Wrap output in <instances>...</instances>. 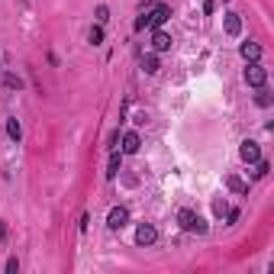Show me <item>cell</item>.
<instances>
[{
  "label": "cell",
  "mask_w": 274,
  "mask_h": 274,
  "mask_svg": "<svg viewBox=\"0 0 274 274\" xmlns=\"http://www.w3.org/2000/svg\"><path fill=\"white\" fill-rule=\"evenodd\" d=\"M107 20H110V10L100 4V7H97V23H107Z\"/></svg>",
  "instance_id": "ffe728a7"
},
{
  "label": "cell",
  "mask_w": 274,
  "mask_h": 274,
  "mask_svg": "<svg viewBox=\"0 0 274 274\" xmlns=\"http://www.w3.org/2000/svg\"><path fill=\"white\" fill-rule=\"evenodd\" d=\"M171 49V36L162 29H155V36H152V52H168Z\"/></svg>",
  "instance_id": "9c48e42d"
},
{
  "label": "cell",
  "mask_w": 274,
  "mask_h": 274,
  "mask_svg": "<svg viewBox=\"0 0 274 274\" xmlns=\"http://www.w3.org/2000/svg\"><path fill=\"white\" fill-rule=\"evenodd\" d=\"M264 81H268V71H264L258 61H249V68H245V84L249 87H264Z\"/></svg>",
  "instance_id": "7a4b0ae2"
},
{
  "label": "cell",
  "mask_w": 274,
  "mask_h": 274,
  "mask_svg": "<svg viewBox=\"0 0 274 274\" xmlns=\"http://www.w3.org/2000/svg\"><path fill=\"white\" fill-rule=\"evenodd\" d=\"M145 26H148V10H145V13L136 20V29H145Z\"/></svg>",
  "instance_id": "7402d4cb"
},
{
  "label": "cell",
  "mask_w": 274,
  "mask_h": 274,
  "mask_svg": "<svg viewBox=\"0 0 274 274\" xmlns=\"http://www.w3.org/2000/svg\"><path fill=\"white\" fill-rule=\"evenodd\" d=\"M168 16H171V10H168L165 4H158L152 13H148V26H152V29H162V23L168 20Z\"/></svg>",
  "instance_id": "8992f818"
},
{
  "label": "cell",
  "mask_w": 274,
  "mask_h": 274,
  "mask_svg": "<svg viewBox=\"0 0 274 274\" xmlns=\"http://www.w3.org/2000/svg\"><path fill=\"white\" fill-rule=\"evenodd\" d=\"M142 71H145V74H155V71H158V55H155V52L142 55Z\"/></svg>",
  "instance_id": "4fadbf2b"
},
{
  "label": "cell",
  "mask_w": 274,
  "mask_h": 274,
  "mask_svg": "<svg viewBox=\"0 0 274 274\" xmlns=\"http://www.w3.org/2000/svg\"><path fill=\"white\" fill-rule=\"evenodd\" d=\"M213 213H216V216H226V213H229V203H226L223 197H216V200H213Z\"/></svg>",
  "instance_id": "ac0fdd59"
},
{
  "label": "cell",
  "mask_w": 274,
  "mask_h": 274,
  "mask_svg": "<svg viewBox=\"0 0 274 274\" xmlns=\"http://www.w3.org/2000/svg\"><path fill=\"white\" fill-rule=\"evenodd\" d=\"M155 239H158V229L152 223H142L136 229V245H142V249H148V245H155Z\"/></svg>",
  "instance_id": "3957f363"
},
{
  "label": "cell",
  "mask_w": 274,
  "mask_h": 274,
  "mask_svg": "<svg viewBox=\"0 0 274 274\" xmlns=\"http://www.w3.org/2000/svg\"><path fill=\"white\" fill-rule=\"evenodd\" d=\"M7 136H10L13 139V142H20V139H23V126H20V120H7Z\"/></svg>",
  "instance_id": "7c38bea8"
},
{
  "label": "cell",
  "mask_w": 274,
  "mask_h": 274,
  "mask_svg": "<svg viewBox=\"0 0 274 274\" xmlns=\"http://www.w3.org/2000/svg\"><path fill=\"white\" fill-rule=\"evenodd\" d=\"M120 165H123L120 155H113V158H110V168H107V178H116V174H120Z\"/></svg>",
  "instance_id": "d6986e66"
},
{
  "label": "cell",
  "mask_w": 274,
  "mask_h": 274,
  "mask_svg": "<svg viewBox=\"0 0 274 274\" xmlns=\"http://www.w3.org/2000/svg\"><path fill=\"white\" fill-rule=\"evenodd\" d=\"M226 187L232 193H249V184H245L242 178H236V174H229V178H226Z\"/></svg>",
  "instance_id": "8fae6325"
},
{
  "label": "cell",
  "mask_w": 274,
  "mask_h": 274,
  "mask_svg": "<svg viewBox=\"0 0 274 274\" xmlns=\"http://www.w3.org/2000/svg\"><path fill=\"white\" fill-rule=\"evenodd\" d=\"M178 223H181L184 232H197V236H203V232L210 229L207 219H203L197 210H181V213H178Z\"/></svg>",
  "instance_id": "6da1fadb"
},
{
  "label": "cell",
  "mask_w": 274,
  "mask_h": 274,
  "mask_svg": "<svg viewBox=\"0 0 274 274\" xmlns=\"http://www.w3.org/2000/svg\"><path fill=\"white\" fill-rule=\"evenodd\" d=\"M239 52H242L245 61H258V58H261V46H258V42H242Z\"/></svg>",
  "instance_id": "52a82bcc"
},
{
  "label": "cell",
  "mask_w": 274,
  "mask_h": 274,
  "mask_svg": "<svg viewBox=\"0 0 274 274\" xmlns=\"http://www.w3.org/2000/svg\"><path fill=\"white\" fill-rule=\"evenodd\" d=\"M226 32H229V36H239V32H242V20H239V13H226Z\"/></svg>",
  "instance_id": "30bf717a"
},
{
  "label": "cell",
  "mask_w": 274,
  "mask_h": 274,
  "mask_svg": "<svg viewBox=\"0 0 274 274\" xmlns=\"http://www.w3.org/2000/svg\"><path fill=\"white\" fill-rule=\"evenodd\" d=\"M239 158H242L245 165H255L261 158V148H258V142H252V139H245L242 145H239Z\"/></svg>",
  "instance_id": "277c9868"
},
{
  "label": "cell",
  "mask_w": 274,
  "mask_h": 274,
  "mask_svg": "<svg viewBox=\"0 0 274 274\" xmlns=\"http://www.w3.org/2000/svg\"><path fill=\"white\" fill-rule=\"evenodd\" d=\"M16 271H20V261H16V258H7V274H16Z\"/></svg>",
  "instance_id": "44dd1931"
},
{
  "label": "cell",
  "mask_w": 274,
  "mask_h": 274,
  "mask_svg": "<svg viewBox=\"0 0 274 274\" xmlns=\"http://www.w3.org/2000/svg\"><path fill=\"white\" fill-rule=\"evenodd\" d=\"M87 42H91V46H100V42H103V29H100V26H94V29L87 32Z\"/></svg>",
  "instance_id": "2e32d148"
},
{
  "label": "cell",
  "mask_w": 274,
  "mask_h": 274,
  "mask_svg": "<svg viewBox=\"0 0 274 274\" xmlns=\"http://www.w3.org/2000/svg\"><path fill=\"white\" fill-rule=\"evenodd\" d=\"M203 13H207V16L213 13V0H203Z\"/></svg>",
  "instance_id": "603a6c76"
},
{
  "label": "cell",
  "mask_w": 274,
  "mask_h": 274,
  "mask_svg": "<svg viewBox=\"0 0 274 274\" xmlns=\"http://www.w3.org/2000/svg\"><path fill=\"white\" fill-rule=\"evenodd\" d=\"M268 171H271V165L264 162V158H258V162H255V171H252V174H255V178H264Z\"/></svg>",
  "instance_id": "e0dca14e"
},
{
  "label": "cell",
  "mask_w": 274,
  "mask_h": 274,
  "mask_svg": "<svg viewBox=\"0 0 274 274\" xmlns=\"http://www.w3.org/2000/svg\"><path fill=\"white\" fill-rule=\"evenodd\" d=\"M4 239H7V226L0 223V242H4Z\"/></svg>",
  "instance_id": "cb8c5ba5"
},
{
  "label": "cell",
  "mask_w": 274,
  "mask_h": 274,
  "mask_svg": "<svg viewBox=\"0 0 274 274\" xmlns=\"http://www.w3.org/2000/svg\"><path fill=\"white\" fill-rule=\"evenodd\" d=\"M4 87H10V91H20V87H23V77L13 74V71H7V74H4Z\"/></svg>",
  "instance_id": "5bb4252c"
},
{
  "label": "cell",
  "mask_w": 274,
  "mask_h": 274,
  "mask_svg": "<svg viewBox=\"0 0 274 274\" xmlns=\"http://www.w3.org/2000/svg\"><path fill=\"white\" fill-rule=\"evenodd\" d=\"M255 103H258V107H271V103H274L271 91H264V87H258V97H255Z\"/></svg>",
  "instance_id": "9a60e30c"
},
{
  "label": "cell",
  "mask_w": 274,
  "mask_h": 274,
  "mask_svg": "<svg viewBox=\"0 0 274 274\" xmlns=\"http://www.w3.org/2000/svg\"><path fill=\"white\" fill-rule=\"evenodd\" d=\"M139 145H142L139 132H126V136H123V152H126V155H136V152H139Z\"/></svg>",
  "instance_id": "ba28073f"
},
{
  "label": "cell",
  "mask_w": 274,
  "mask_h": 274,
  "mask_svg": "<svg viewBox=\"0 0 274 274\" xmlns=\"http://www.w3.org/2000/svg\"><path fill=\"white\" fill-rule=\"evenodd\" d=\"M126 223H129V210H126V207H113L110 216H107V226H110V229H123Z\"/></svg>",
  "instance_id": "5b68a950"
}]
</instances>
